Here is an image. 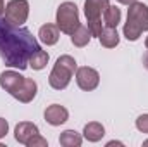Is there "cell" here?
<instances>
[{
    "label": "cell",
    "instance_id": "obj_1",
    "mask_svg": "<svg viewBox=\"0 0 148 147\" xmlns=\"http://www.w3.org/2000/svg\"><path fill=\"white\" fill-rule=\"evenodd\" d=\"M40 49L36 38L26 28H17L9 24L5 19H0V57L7 66L26 69L29 57Z\"/></svg>",
    "mask_w": 148,
    "mask_h": 147
},
{
    "label": "cell",
    "instance_id": "obj_2",
    "mask_svg": "<svg viewBox=\"0 0 148 147\" xmlns=\"http://www.w3.org/2000/svg\"><path fill=\"white\" fill-rule=\"evenodd\" d=\"M77 69V64H76V59L73 55H60L57 59V62L53 64V69L50 71L48 76V83L52 88L55 90H64L67 88V85L71 83V78H73L74 71Z\"/></svg>",
    "mask_w": 148,
    "mask_h": 147
},
{
    "label": "cell",
    "instance_id": "obj_3",
    "mask_svg": "<svg viewBox=\"0 0 148 147\" xmlns=\"http://www.w3.org/2000/svg\"><path fill=\"white\" fill-rule=\"evenodd\" d=\"M55 23H57V28L62 33L73 35V31L81 24L79 23V12H77V7H76L74 2H64V3L59 5Z\"/></svg>",
    "mask_w": 148,
    "mask_h": 147
},
{
    "label": "cell",
    "instance_id": "obj_4",
    "mask_svg": "<svg viewBox=\"0 0 148 147\" xmlns=\"http://www.w3.org/2000/svg\"><path fill=\"white\" fill-rule=\"evenodd\" d=\"M29 16V2L28 0H10L5 5V21L12 26H23Z\"/></svg>",
    "mask_w": 148,
    "mask_h": 147
},
{
    "label": "cell",
    "instance_id": "obj_5",
    "mask_svg": "<svg viewBox=\"0 0 148 147\" xmlns=\"http://www.w3.org/2000/svg\"><path fill=\"white\" fill-rule=\"evenodd\" d=\"M127 23L136 26L141 33L148 31V5L143 2H133L127 9Z\"/></svg>",
    "mask_w": 148,
    "mask_h": 147
},
{
    "label": "cell",
    "instance_id": "obj_6",
    "mask_svg": "<svg viewBox=\"0 0 148 147\" xmlns=\"http://www.w3.org/2000/svg\"><path fill=\"white\" fill-rule=\"evenodd\" d=\"M76 83L81 90L84 92H91L98 87L100 83V74L97 69L93 68H88V66H83V68H77L76 69Z\"/></svg>",
    "mask_w": 148,
    "mask_h": 147
},
{
    "label": "cell",
    "instance_id": "obj_7",
    "mask_svg": "<svg viewBox=\"0 0 148 147\" xmlns=\"http://www.w3.org/2000/svg\"><path fill=\"white\" fill-rule=\"evenodd\" d=\"M36 92H38L36 81L31 80V78H24L23 83L19 85V88L12 94V97L17 99V101L23 102V104H28V102H31V101L36 97Z\"/></svg>",
    "mask_w": 148,
    "mask_h": 147
},
{
    "label": "cell",
    "instance_id": "obj_8",
    "mask_svg": "<svg viewBox=\"0 0 148 147\" xmlns=\"http://www.w3.org/2000/svg\"><path fill=\"white\" fill-rule=\"evenodd\" d=\"M69 119V111L60 104H52L45 109V121L52 126H60Z\"/></svg>",
    "mask_w": 148,
    "mask_h": 147
},
{
    "label": "cell",
    "instance_id": "obj_9",
    "mask_svg": "<svg viewBox=\"0 0 148 147\" xmlns=\"http://www.w3.org/2000/svg\"><path fill=\"white\" fill-rule=\"evenodd\" d=\"M109 0H84V16L90 21L102 19V14L107 10Z\"/></svg>",
    "mask_w": 148,
    "mask_h": 147
},
{
    "label": "cell",
    "instance_id": "obj_10",
    "mask_svg": "<svg viewBox=\"0 0 148 147\" xmlns=\"http://www.w3.org/2000/svg\"><path fill=\"white\" fill-rule=\"evenodd\" d=\"M23 80H24V76L19 74L17 71H3L0 74V87L12 95L23 83Z\"/></svg>",
    "mask_w": 148,
    "mask_h": 147
},
{
    "label": "cell",
    "instance_id": "obj_11",
    "mask_svg": "<svg viewBox=\"0 0 148 147\" xmlns=\"http://www.w3.org/2000/svg\"><path fill=\"white\" fill-rule=\"evenodd\" d=\"M40 133V130H38V126L35 123H29V121H21L17 126H16V130H14V137H16V140L19 142V144H28V140L33 137V135H36Z\"/></svg>",
    "mask_w": 148,
    "mask_h": 147
},
{
    "label": "cell",
    "instance_id": "obj_12",
    "mask_svg": "<svg viewBox=\"0 0 148 147\" xmlns=\"http://www.w3.org/2000/svg\"><path fill=\"white\" fill-rule=\"evenodd\" d=\"M38 37H40V42H43L45 45H55L59 42V37H60V30L57 28V24H43L38 31Z\"/></svg>",
    "mask_w": 148,
    "mask_h": 147
},
{
    "label": "cell",
    "instance_id": "obj_13",
    "mask_svg": "<svg viewBox=\"0 0 148 147\" xmlns=\"http://www.w3.org/2000/svg\"><path fill=\"white\" fill-rule=\"evenodd\" d=\"M105 135V128L102 123L98 121H91L88 125H84V130H83V137L88 140V142H98L102 140Z\"/></svg>",
    "mask_w": 148,
    "mask_h": 147
},
{
    "label": "cell",
    "instance_id": "obj_14",
    "mask_svg": "<svg viewBox=\"0 0 148 147\" xmlns=\"http://www.w3.org/2000/svg\"><path fill=\"white\" fill-rule=\"evenodd\" d=\"M90 40H91V31L88 30V26H84V24H79L76 30L73 31V35H71V42H73L74 47H86L88 43H90Z\"/></svg>",
    "mask_w": 148,
    "mask_h": 147
},
{
    "label": "cell",
    "instance_id": "obj_15",
    "mask_svg": "<svg viewBox=\"0 0 148 147\" xmlns=\"http://www.w3.org/2000/svg\"><path fill=\"white\" fill-rule=\"evenodd\" d=\"M98 40H100L102 47H105V49H114V47L119 45V33H117L115 28L107 26V28H103V31H102V35L98 37Z\"/></svg>",
    "mask_w": 148,
    "mask_h": 147
},
{
    "label": "cell",
    "instance_id": "obj_16",
    "mask_svg": "<svg viewBox=\"0 0 148 147\" xmlns=\"http://www.w3.org/2000/svg\"><path fill=\"white\" fill-rule=\"evenodd\" d=\"M59 142H60V146H64V147H79L81 142H83V137L76 130H66V132L60 133Z\"/></svg>",
    "mask_w": 148,
    "mask_h": 147
},
{
    "label": "cell",
    "instance_id": "obj_17",
    "mask_svg": "<svg viewBox=\"0 0 148 147\" xmlns=\"http://www.w3.org/2000/svg\"><path fill=\"white\" fill-rule=\"evenodd\" d=\"M48 54L45 52V50H41V49H38L36 52H33L31 54V57H29V66L33 68V69H36V71H40V69H43L47 64H48Z\"/></svg>",
    "mask_w": 148,
    "mask_h": 147
},
{
    "label": "cell",
    "instance_id": "obj_18",
    "mask_svg": "<svg viewBox=\"0 0 148 147\" xmlns=\"http://www.w3.org/2000/svg\"><path fill=\"white\" fill-rule=\"evenodd\" d=\"M121 17H122L121 9L115 7V5H109L107 10L103 12V21H105V24L110 26V28H117V24L121 23Z\"/></svg>",
    "mask_w": 148,
    "mask_h": 147
},
{
    "label": "cell",
    "instance_id": "obj_19",
    "mask_svg": "<svg viewBox=\"0 0 148 147\" xmlns=\"http://www.w3.org/2000/svg\"><path fill=\"white\" fill-rule=\"evenodd\" d=\"M124 37L127 38V40H131V42H136L138 38L141 37V31L136 26H133L131 23L126 21V24H124Z\"/></svg>",
    "mask_w": 148,
    "mask_h": 147
},
{
    "label": "cell",
    "instance_id": "obj_20",
    "mask_svg": "<svg viewBox=\"0 0 148 147\" xmlns=\"http://www.w3.org/2000/svg\"><path fill=\"white\" fill-rule=\"evenodd\" d=\"M26 146L28 147H47L48 144H47V139H43L40 133H36V135H33V137L28 140Z\"/></svg>",
    "mask_w": 148,
    "mask_h": 147
},
{
    "label": "cell",
    "instance_id": "obj_21",
    "mask_svg": "<svg viewBox=\"0 0 148 147\" xmlns=\"http://www.w3.org/2000/svg\"><path fill=\"white\" fill-rule=\"evenodd\" d=\"M136 128L143 133H148V114H141L136 119Z\"/></svg>",
    "mask_w": 148,
    "mask_h": 147
},
{
    "label": "cell",
    "instance_id": "obj_22",
    "mask_svg": "<svg viewBox=\"0 0 148 147\" xmlns=\"http://www.w3.org/2000/svg\"><path fill=\"white\" fill-rule=\"evenodd\" d=\"M7 132H9V123L3 118H0V139H3L7 135Z\"/></svg>",
    "mask_w": 148,
    "mask_h": 147
},
{
    "label": "cell",
    "instance_id": "obj_23",
    "mask_svg": "<svg viewBox=\"0 0 148 147\" xmlns=\"http://www.w3.org/2000/svg\"><path fill=\"white\" fill-rule=\"evenodd\" d=\"M119 3H122V5H131L133 2H136V0H117Z\"/></svg>",
    "mask_w": 148,
    "mask_h": 147
},
{
    "label": "cell",
    "instance_id": "obj_24",
    "mask_svg": "<svg viewBox=\"0 0 148 147\" xmlns=\"http://www.w3.org/2000/svg\"><path fill=\"white\" fill-rule=\"evenodd\" d=\"M2 14H5V3H3V0H0V17H2Z\"/></svg>",
    "mask_w": 148,
    "mask_h": 147
},
{
    "label": "cell",
    "instance_id": "obj_25",
    "mask_svg": "<svg viewBox=\"0 0 148 147\" xmlns=\"http://www.w3.org/2000/svg\"><path fill=\"white\" fill-rule=\"evenodd\" d=\"M143 66H145V68L148 69V50H147V54L143 55Z\"/></svg>",
    "mask_w": 148,
    "mask_h": 147
},
{
    "label": "cell",
    "instance_id": "obj_26",
    "mask_svg": "<svg viewBox=\"0 0 148 147\" xmlns=\"http://www.w3.org/2000/svg\"><path fill=\"white\" fill-rule=\"evenodd\" d=\"M112 146H122V142H115V140H112V142L107 144V147H112Z\"/></svg>",
    "mask_w": 148,
    "mask_h": 147
},
{
    "label": "cell",
    "instance_id": "obj_27",
    "mask_svg": "<svg viewBox=\"0 0 148 147\" xmlns=\"http://www.w3.org/2000/svg\"><path fill=\"white\" fill-rule=\"evenodd\" d=\"M145 47L148 49V37H147V40H145Z\"/></svg>",
    "mask_w": 148,
    "mask_h": 147
},
{
    "label": "cell",
    "instance_id": "obj_28",
    "mask_svg": "<svg viewBox=\"0 0 148 147\" xmlns=\"http://www.w3.org/2000/svg\"><path fill=\"white\" fill-rule=\"evenodd\" d=\"M143 146H145V147H148V140H145V142H143Z\"/></svg>",
    "mask_w": 148,
    "mask_h": 147
}]
</instances>
